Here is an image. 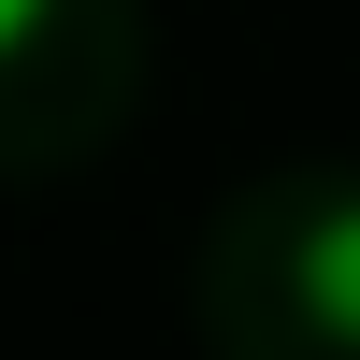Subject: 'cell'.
<instances>
[{
  "label": "cell",
  "mask_w": 360,
  "mask_h": 360,
  "mask_svg": "<svg viewBox=\"0 0 360 360\" xmlns=\"http://www.w3.org/2000/svg\"><path fill=\"white\" fill-rule=\"evenodd\" d=\"M303 317H317V332H346V346H360V188H346L332 217L303 231Z\"/></svg>",
  "instance_id": "6da1fadb"
},
{
  "label": "cell",
  "mask_w": 360,
  "mask_h": 360,
  "mask_svg": "<svg viewBox=\"0 0 360 360\" xmlns=\"http://www.w3.org/2000/svg\"><path fill=\"white\" fill-rule=\"evenodd\" d=\"M29 29H44V0H0V58H15V44H29Z\"/></svg>",
  "instance_id": "7a4b0ae2"
}]
</instances>
